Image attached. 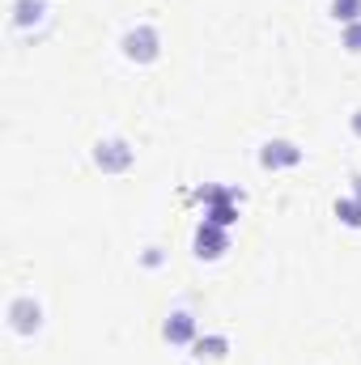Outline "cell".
Instances as JSON below:
<instances>
[{
    "label": "cell",
    "mask_w": 361,
    "mask_h": 365,
    "mask_svg": "<svg viewBox=\"0 0 361 365\" xmlns=\"http://www.w3.org/2000/svg\"><path fill=\"white\" fill-rule=\"evenodd\" d=\"M340 47H345L349 56H361V21H353V26L340 30Z\"/></svg>",
    "instance_id": "obj_12"
},
{
    "label": "cell",
    "mask_w": 361,
    "mask_h": 365,
    "mask_svg": "<svg viewBox=\"0 0 361 365\" xmlns=\"http://www.w3.org/2000/svg\"><path fill=\"white\" fill-rule=\"evenodd\" d=\"M332 212H336V221H340V225L361 230V200H357V195H340V200L332 204Z\"/></svg>",
    "instance_id": "obj_10"
},
{
    "label": "cell",
    "mask_w": 361,
    "mask_h": 365,
    "mask_svg": "<svg viewBox=\"0 0 361 365\" xmlns=\"http://www.w3.org/2000/svg\"><path fill=\"white\" fill-rule=\"evenodd\" d=\"M195 195L204 200V221H213L221 230L238 225V204H243V191L238 187H200Z\"/></svg>",
    "instance_id": "obj_2"
},
{
    "label": "cell",
    "mask_w": 361,
    "mask_h": 365,
    "mask_svg": "<svg viewBox=\"0 0 361 365\" xmlns=\"http://www.w3.org/2000/svg\"><path fill=\"white\" fill-rule=\"evenodd\" d=\"M162 336H166V344H175V349H191V344H195V336H200V319H195L187 306H179V310H171V314H166Z\"/></svg>",
    "instance_id": "obj_6"
},
{
    "label": "cell",
    "mask_w": 361,
    "mask_h": 365,
    "mask_svg": "<svg viewBox=\"0 0 361 365\" xmlns=\"http://www.w3.org/2000/svg\"><path fill=\"white\" fill-rule=\"evenodd\" d=\"M4 319H9V327H13L17 336H34V331L43 327V306H39L30 293H17V297H9V306H4Z\"/></svg>",
    "instance_id": "obj_4"
},
{
    "label": "cell",
    "mask_w": 361,
    "mask_h": 365,
    "mask_svg": "<svg viewBox=\"0 0 361 365\" xmlns=\"http://www.w3.org/2000/svg\"><path fill=\"white\" fill-rule=\"evenodd\" d=\"M302 162H306V149H298L293 140H280L276 136V140H264L260 145V166L264 170H298Z\"/></svg>",
    "instance_id": "obj_5"
},
{
    "label": "cell",
    "mask_w": 361,
    "mask_h": 365,
    "mask_svg": "<svg viewBox=\"0 0 361 365\" xmlns=\"http://www.w3.org/2000/svg\"><path fill=\"white\" fill-rule=\"evenodd\" d=\"M191 353H195V361H225V357H230V336H221V331L195 336Z\"/></svg>",
    "instance_id": "obj_8"
},
{
    "label": "cell",
    "mask_w": 361,
    "mask_h": 365,
    "mask_svg": "<svg viewBox=\"0 0 361 365\" xmlns=\"http://www.w3.org/2000/svg\"><path fill=\"white\" fill-rule=\"evenodd\" d=\"M145 264H149V268H158V264H162V255H158V247H149V251H145Z\"/></svg>",
    "instance_id": "obj_14"
},
{
    "label": "cell",
    "mask_w": 361,
    "mask_h": 365,
    "mask_svg": "<svg viewBox=\"0 0 361 365\" xmlns=\"http://www.w3.org/2000/svg\"><path fill=\"white\" fill-rule=\"evenodd\" d=\"M39 17H47V0H13V26L17 30L34 26Z\"/></svg>",
    "instance_id": "obj_9"
},
{
    "label": "cell",
    "mask_w": 361,
    "mask_h": 365,
    "mask_svg": "<svg viewBox=\"0 0 361 365\" xmlns=\"http://www.w3.org/2000/svg\"><path fill=\"white\" fill-rule=\"evenodd\" d=\"M327 13H332V21L345 30V26L361 21V0H332V4H327Z\"/></svg>",
    "instance_id": "obj_11"
},
{
    "label": "cell",
    "mask_w": 361,
    "mask_h": 365,
    "mask_svg": "<svg viewBox=\"0 0 361 365\" xmlns=\"http://www.w3.org/2000/svg\"><path fill=\"white\" fill-rule=\"evenodd\" d=\"M119 47H123V60H132V64H153V60L162 56V30H158L153 21H136V26L123 30Z\"/></svg>",
    "instance_id": "obj_1"
},
{
    "label": "cell",
    "mask_w": 361,
    "mask_h": 365,
    "mask_svg": "<svg viewBox=\"0 0 361 365\" xmlns=\"http://www.w3.org/2000/svg\"><path fill=\"white\" fill-rule=\"evenodd\" d=\"M349 132H353V136L361 140V106L353 110V115H349Z\"/></svg>",
    "instance_id": "obj_13"
},
{
    "label": "cell",
    "mask_w": 361,
    "mask_h": 365,
    "mask_svg": "<svg viewBox=\"0 0 361 365\" xmlns=\"http://www.w3.org/2000/svg\"><path fill=\"white\" fill-rule=\"evenodd\" d=\"M349 182H353V195H357V200H361V175H353V179H349Z\"/></svg>",
    "instance_id": "obj_15"
},
{
    "label": "cell",
    "mask_w": 361,
    "mask_h": 365,
    "mask_svg": "<svg viewBox=\"0 0 361 365\" xmlns=\"http://www.w3.org/2000/svg\"><path fill=\"white\" fill-rule=\"evenodd\" d=\"M191 247H195V259H221V255L230 251V230H221V225H213V221H200Z\"/></svg>",
    "instance_id": "obj_7"
},
{
    "label": "cell",
    "mask_w": 361,
    "mask_h": 365,
    "mask_svg": "<svg viewBox=\"0 0 361 365\" xmlns=\"http://www.w3.org/2000/svg\"><path fill=\"white\" fill-rule=\"evenodd\" d=\"M93 166H98L102 175H128V170L136 166V149H132V140H123V136H106V140H98V145H93Z\"/></svg>",
    "instance_id": "obj_3"
}]
</instances>
